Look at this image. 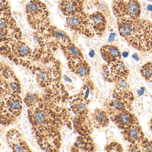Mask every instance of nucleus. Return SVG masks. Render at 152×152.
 Here are the masks:
<instances>
[{"mask_svg":"<svg viewBox=\"0 0 152 152\" xmlns=\"http://www.w3.org/2000/svg\"><path fill=\"white\" fill-rule=\"evenodd\" d=\"M1 95H20L21 83L12 68L1 62Z\"/></svg>","mask_w":152,"mask_h":152,"instance_id":"8","label":"nucleus"},{"mask_svg":"<svg viewBox=\"0 0 152 152\" xmlns=\"http://www.w3.org/2000/svg\"><path fill=\"white\" fill-rule=\"evenodd\" d=\"M150 128L151 129V131L152 132V118H151V121L150 122Z\"/></svg>","mask_w":152,"mask_h":152,"instance_id":"32","label":"nucleus"},{"mask_svg":"<svg viewBox=\"0 0 152 152\" xmlns=\"http://www.w3.org/2000/svg\"><path fill=\"white\" fill-rule=\"evenodd\" d=\"M23 100L20 95H1V124H10L21 115Z\"/></svg>","mask_w":152,"mask_h":152,"instance_id":"6","label":"nucleus"},{"mask_svg":"<svg viewBox=\"0 0 152 152\" xmlns=\"http://www.w3.org/2000/svg\"><path fill=\"white\" fill-rule=\"evenodd\" d=\"M101 73L103 79L107 82L113 83V80L110 72L109 65L107 64H103L101 69Z\"/></svg>","mask_w":152,"mask_h":152,"instance_id":"28","label":"nucleus"},{"mask_svg":"<svg viewBox=\"0 0 152 152\" xmlns=\"http://www.w3.org/2000/svg\"><path fill=\"white\" fill-rule=\"evenodd\" d=\"M89 18L95 34L102 36L105 33L107 26V22L105 15L100 11H96L88 15Z\"/></svg>","mask_w":152,"mask_h":152,"instance_id":"17","label":"nucleus"},{"mask_svg":"<svg viewBox=\"0 0 152 152\" xmlns=\"http://www.w3.org/2000/svg\"><path fill=\"white\" fill-rule=\"evenodd\" d=\"M1 42L10 43L21 40L22 32L11 12L7 0H1Z\"/></svg>","mask_w":152,"mask_h":152,"instance_id":"3","label":"nucleus"},{"mask_svg":"<svg viewBox=\"0 0 152 152\" xmlns=\"http://www.w3.org/2000/svg\"><path fill=\"white\" fill-rule=\"evenodd\" d=\"M39 99V94L33 92H28L25 97L24 102L28 107H31L36 104Z\"/></svg>","mask_w":152,"mask_h":152,"instance_id":"27","label":"nucleus"},{"mask_svg":"<svg viewBox=\"0 0 152 152\" xmlns=\"http://www.w3.org/2000/svg\"><path fill=\"white\" fill-rule=\"evenodd\" d=\"M100 51L102 58L107 64H111L121 59V51L114 45H104L101 48Z\"/></svg>","mask_w":152,"mask_h":152,"instance_id":"19","label":"nucleus"},{"mask_svg":"<svg viewBox=\"0 0 152 152\" xmlns=\"http://www.w3.org/2000/svg\"><path fill=\"white\" fill-rule=\"evenodd\" d=\"M141 151L143 152H152V140H148L145 138L140 145Z\"/></svg>","mask_w":152,"mask_h":152,"instance_id":"31","label":"nucleus"},{"mask_svg":"<svg viewBox=\"0 0 152 152\" xmlns=\"http://www.w3.org/2000/svg\"><path fill=\"white\" fill-rule=\"evenodd\" d=\"M140 72L145 80L152 83V62H148L143 65Z\"/></svg>","mask_w":152,"mask_h":152,"instance_id":"25","label":"nucleus"},{"mask_svg":"<svg viewBox=\"0 0 152 152\" xmlns=\"http://www.w3.org/2000/svg\"><path fill=\"white\" fill-rule=\"evenodd\" d=\"M91 1H95L96 0H91Z\"/></svg>","mask_w":152,"mask_h":152,"instance_id":"33","label":"nucleus"},{"mask_svg":"<svg viewBox=\"0 0 152 152\" xmlns=\"http://www.w3.org/2000/svg\"><path fill=\"white\" fill-rule=\"evenodd\" d=\"M109 116L107 112L99 108H96L91 114L92 124L98 129L106 128L109 124Z\"/></svg>","mask_w":152,"mask_h":152,"instance_id":"23","label":"nucleus"},{"mask_svg":"<svg viewBox=\"0 0 152 152\" xmlns=\"http://www.w3.org/2000/svg\"><path fill=\"white\" fill-rule=\"evenodd\" d=\"M112 10L117 19L140 18L141 14L138 0H113Z\"/></svg>","mask_w":152,"mask_h":152,"instance_id":"9","label":"nucleus"},{"mask_svg":"<svg viewBox=\"0 0 152 152\" xmlns=\"http://www.w3.org/2000/svg\"><path fill=\"white\" fill-rule=\"evenodd\" d=\"M50 107L42 100L29 107V118L35 130L52 127L57 128V125L61 121V118L58 117L57 112Z\"/></svg>","mask_w":152,"mask_h":152,"instance_id":"2","label":"nucleus"},{"mask_svg":"<svg viewBox=\"0 0 152 152\" xmlns=\"http://www.w3.org/2000/svg\"><path fill=\"white\" fill-rule=\"evenodd\" d=\"M118 31L131 47L152 54V22L143 18L117 19Z\"/></svg>","mask_w":152,"mask_h":152,"instance_id":"1","label":"nucleus"},{"mask_svg":"<svg viewBox=\"0 0 152 152\" xmlns=\"http://www.w3.org/2000/svg\"><path fill=\"white\" fill-rule=\"evenodd\" d=\"M66 27L75 33L84 35L88 38L95 36V33L91 23L88 15L82 11L66 19Z\"/></svg>","mask_w":152,"mask_h":152,"instance_id":"7","label":"nucleus"},{"mask_svg":"<svg viewBox=\"0 0 152 152\" xmlns=\"http://www.w3.org/2000/svg\"><path fill=\"white\" fill-rule=\"evenodd\" d=\"M28 23L34 31L45 32L51 26L50 13L46 5L39 0H32L26 6Z\"/></svg>","mask_w":152,"mask_h":152,"instance_id":"4","label":"nucleus"},{"mask_svg":"<svg viewBox=\"0 0 152 152\" xmlns=\"http://www.w3.org/2000/svg\"><path fill=\"white\" fill-rule=\"evenodd\" d=\"M46 36L60 44H67L72 42L67 33L54 26H50L47 30Z\"/></svg>","mask_w":152,"mask_h":152,"instance_id":"21","label":"nucleus"},{"mask_svg":"<svg viewBox=\"0 0 152 152\" xmlns=\"http://www.w3.org/2000/svg\"><path fill=\"white\" fill-rule=\"evenodd\" d=\"M60 47L68 61H77L84 59L82 52L73 42L67 44H60Z\"/></svg>","mask_w":152,"mask_h":152,"instance_id":"22","label":"nucleus"},{"mask_svg":"<svg viewBox=\"0 0 152 152\" xmlns=\"http://www.w3.org/2000/svg\"><path fill=\"white\" fill-rule=\"evenodd\" d=\"M108 65L113 82L119 80H127L129 75V70L121 59Z\"/></svg>","mask_w":152,"mask_h":152,"instance_id":"20","label":"nucleus"},{"mask_svg":"<svg viewBox=\"0 0 152 152\" xmlns=\"http://www.w3.org/2000/svg\"><path fill=\"white\" fill-rule=\"evenodd\" d=\"M10 147L15 152H32L23 135L18 130H10L7 135Z\"/></svg>","mask_w":152,"mask_h":152,"instance_id":"14","label":"nucleus"},{"mask_svg":"<svg viewBox=\"0 0 152 152\" xmlns=\"http://www.w3.org/2000/svg\"><path fill=\"white\" fill-rule=\"evenodd\" d=\"M69 69L74 73L83 79H88L91 67L88 63L84 59L75 61H68Z\"/></svg>","mask_w":152,"mask_h":152,"instance_id":"18","label":"nucleus"},{"mask_svg":"<svg viewBox=\"0 0 152 152\" xmlns=\"http://www.w3.org/2000/svg\"><path fill=\"white\" fill-rule=\"evenodd\" d=\"M127 80H119L115 82V89L118 91H124L128 90L129 88V83L126 81Z\"/></svg>","mask_w":152,"mask_h":152,"instance_id":"30","label":"nucleus"},{"mask_svg":"<svg viewBox=\"0 0 152 152\" xmlns=\"http://www.w3.org/2000/svg\"><path fill=\"white\" fill-rule=\"evenodd\" d=\"M36 137L39 145L47 151H57L61 145V137L57 128L36 130Z\"/></svg>","mask_w":152,"mask_h":152,"instance_id":"10","label":"nucleus"},{"mask_svg":"<svg viewBox=\"0 0 152 152\" xmlns=\"http://www.w3.org/2000/svg\"><path fill=\"white\" fill-rule=\"evenodd\" d=\"M124 138L131 145H140L145 138V134L139 124H136L121 132Z\"/></svg>","mask_w":152,"mask_h":152,"instance_id":"15","label":"nucleus"},{"mask_svg":"<svg viewBox=\"0 0 152 152\" xmlns=\"http://www.w3.org/2000/svg\"><path fill=\"white\" fill-rule=\"evenodd\" d=\"M85 0H60L59 10L64 15L72 16L83 11V4Z\"/></svg>","mask_w":152,"mask_h":152,"instance_id":"16","label":"nucleus"},{"mask_svg":"<svg viewBox=\"0 0 152 152\" xmlns=\"http://www.w3.org/2000/svg\"><path fill=\"white\" fill-rule=\"evenodd\" d=\"M11 46V52L9 57L14 62H18L19 64H30L28 62L32 58V50L25 42L21 40L16 41L10 43Z\"/></svg>","mask_w":152,"mask_h":152,"instance_id":"12","label":"nucleus"},{"mask_svg":"<svg viewBox=\"0 0 152 152\" xmlns=\"http://www.w3.org/2000/svg\"><path fill=\"white\" fill-rule=\"evenodd\" d=\"M74 147L76 148L75 149L79 147L77 151H94L96 149L95 144L90 136L78 137L77 141L75 143Z\"/></svg>","mask_w":152,"mask_h":152,"instance_id":"24","label":"nucleus"},{"mask_svg":"<svg viewBox=\"0 0 152 152\" xmlns=\"http://www.w3.org/2000/svg\"><path fill=\"white\" fill-rule=\"evenodd\" d=\"M111 121L121 129L124 130L139 123L137 117L131 111H116L108 114Z\"/></svg>","mask_w":152,"mask_h":152,"instance_id":"13","label":"nucleus"},{"mask_svg":"<svg viewBox=\"0 0 152 152\" xmlns=\"http://www.w3.org/2000/svg\"><path fill=\"white\" fill-rule=\"evenodd\" d=\"M113 96V99L107 104V113L116 111L131 110L134 97L133 93L129 90L118 91L114 89Z\"/></svg>","mask_w":152,"mask_h":152,"instance_id":"11","label":"nucleus"},{"mask_svg":"<svg viewBox=\"0 0 152 152\" xmlns=\"http://www.w3.org/2000/svg\"><path fill=\"white\" fill-rule=\"evenodd\" d=\"M122 146L117 142H112L107 144L105 147V150L107 152H123L124 151Z\"/></svg>","mask_w":152,"mask_h":152,"instance_id":"29","label":"nucleus"},{"mask_svg":"<svg viewBox=\"0 0 152 152\" xmlns=\"http://www.w3.org/2000/svg\"><path fill=\"white\" fill-rule=\"evenodd\" d=\"M52 58L50 54H48L44 56L39 64H35L30 67L34 74L36 75L37 81L43 87L50 86L60 79L61 70L58 62L50 65V60Z\"/></svg>","mask_w":152,"mask_h":152,"instance_id":"5","label":"nucleus"},{"mask_svg":"<svg viewBox=\"0 0 152 152\" xmlns=\"http://www.w3.org/2000/svg\"><path fill=\"white\" fill-rule=\"evenodd\" d=\"M72 107L75 113L79 115V117H87L88 114V110L85 104L77 102L74 104Z\"/></svg>","mask_w":152,"mask_h":152,"instance_id":"26","label":"nucleus"}]
</instances>
